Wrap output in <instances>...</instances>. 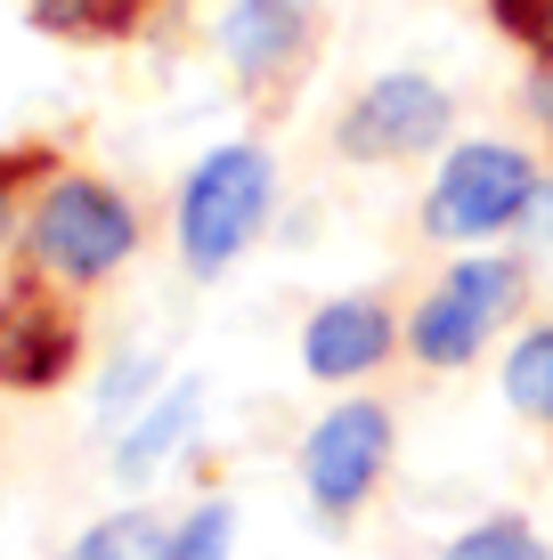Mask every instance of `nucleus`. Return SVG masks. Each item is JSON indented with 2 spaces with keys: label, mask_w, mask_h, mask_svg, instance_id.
<instances>
[{
  "label": "nucleus",
  "mask_w": 553,
  "mask_h": 560,
  "mask_svg": "<svg viewBox=\"0 0 553 560\" xmlns=\"http://www.w3.org/2000/svg\"><path fill=\"white\" fill-rule=\"evenodd\" d=\"M529 203H538V171H529L521 147H456L440 163V179H431L424 228L472 244V236H497V228L529 220Z\"/></svg>",
  "instance_id": "f03ea898"
},
{
  "label": "nucleus",
  "mask_w": 553,
  "mask_h": 560,
  "mask_svg": "<svg viewBox=\"0 0 553 560\" xmlns=\"http://www.w3.org/2000/svg\"><path fill=\"white\" fill-rule=\"evenodd\" d=\"M187 422H196V382H187V390H171L163 407H155V415L139 422V431L123 439V455H114V471H123V479H147V471H155V455H163L171 439L187 431Z\"/></svg>",
  "instance_id": "f8f14e48"
},
{
  "label": "nucleus",
  "mask_w": 553,
  "mask_h": 560,
  "mask_svg": "<svg viewBox=\"0 0 553 560\" xmlns=\"http://www.w3.org/2000/svg\"><path fill=\"white\" fill-rule=\"evenodd\" d=\"M261 211H269V154L261 147H212L180 187V253L196 277H220L228 260L253 244Z\"/></svg>",
  "instance_id": "f257e3e1"
},
{
  "label": "nucleus",
  "mask_w": 553,
  "mask_h": 560,
  "mask_svg": "<svg viewBox=\"0 0 553 560\" xmlns=\"http://www.w3.org/2000/svg\"><path fill=\"white\" fill-rule=\"evenodd\" d=\"M73 560H171V528L147 512H114L73 545Z\"/></svg>",
  "instance_id": "9b49d317"
},
{
  "label": "nucleus",
  "mask_w": 553,
  "mask_h": 560,
  "mask_svg": "<svg viewBox=\"0 0 553 560\" xmlns=\"http://www.w3.org/2000/svg\"><path fill=\"white\" fill-rule=\"evenodd\" d=\"M383 463H391V415L375 398L318 415V431L301 439V479H310L318 512H358L383 479Z\"/></svg>",
  "instance_id": "39448f33"
},
{
  "label": "nucleus",
  "mask_w": 553,
  "mask_h": 560,
  "mask_svg": "<svg viewBox=\"0 0 553 560\" xmlns=\"http://www.w3.org/2000/svg\"><path fill=\"white\" fill-rule=\"evenodd\" d=\"M25 9L57 42H123V33H139L147 0H25Z\"/></svg>",
  "instance_id": "9d476101"
},
{
  "label": "nucleus",
  "mask_w": 553,
  "mask_h": 560,
  "mask_svg": "<svg viewBox=\"0 0 553 560\" xmlns=\"http://www.w3.org/2000/svg\"><path fill=\"white\" fill-rule=\"evenodd\" d=\"M440 560H553L538 545V528H521V520H481V528H464Z\"/></svg>",
  "instance_id": "4468645a"
},
{
  "label": "nucleus",
  "mask_w": 553,
  "mask_h": 560,
  "mask_svg": "<svg viewBox=\"0 0 553 560\" xmlns=\"http://www.w3.org/2000/svg\"><path fill=\"white\" fill-rule=\"evenodd\" d=\"M505 398L521 415H545L553 422V325H538V334L505 358Z\"/></svg>",
  "instance_id": "ddd939ff"
},
{
  "label": "nucleus",
  "mask_w": 553,
  "mask_h": 560,
  "mask_svg": "<svg viewBox=\"0 0 553 560\" xmlns=\"http://www.w3.org/2000/svg\"><path fill=\"white\" fill-rule=\"evenodd\" d=\"M512 308H521V268H512V260H456L448 284L415 308L407 350L424 365H472L481 341L497 334Z\"/></svg>",
  "instance_id": "20e7f679"
},
{
  "label": "nucleus",
  "mask_w": 553,
  "mask_h": 560,
  "mask_svg": "<svg viewBox=\"0 0 553 560\" xmlns=\"http://www.w3.org/2000/svg\"><path fill=\"white\" fill-rule=\"evenodd\" d=\"M529 220H538V236H553V187H545L538 203H529Z\"/></svg>",
  "instance_id": "f3484780"
},
{
  "label": "nucleus",
  "mask_w": 553,
  "mask_h": 560,
  "mask_svg": "<svg viewBox=\"0 0 553 560\" xmlns=\"http://www.w3.org/2000/svg\"><path fill=\"white\" fill-rule=\"evenodd\" d=\"M82 358V325L57 308L49 284H16L0 293V390H49Z\"/></svg>",
  "instance_id": "0eeeda50"
},
{
  "label": "nucleus",
  "mask_w": 553,
  "mask_h": 560,
  "mask_svg": "<svg viewBox=\"0 0 553 560\" xmlns=\"http://www.w3.org/2000/svg\"><path fill=\"white\" fill-rule=\"evenodd\" d=\"M488 16H497V33H512L529 57L553 66V0H488Z\"/></svg>",
  "instance_id": "dca6fc26"
},
{
  "label": "nucleus",
  "mask_w": 553,
  "mask_h": 560,
  "mask_svg": "<svg viewBox=\"0 0 553 560\" xmlns=\"http://www.w3.org/2000/svg\"><path fill=\"white\" fill-rule=\"evenodd\" d=\"M25 244L57 277H106V268H123V253L139 244V220H130V203L99 179H57V187H42V203H33Z\"/></svg>",
  "instance_id": "7ed1b4c3"
},
{
  "label": "nucleus",
  "mask_w": 553,
  "mask_h": 560,
  "mask_svg": "<svg viewBox=\"0 0 553 560\" xmlns=\"http://www.w3.org/2000/svg\"><path fill=\"white\" fill-rule=\"evenodd\" d=\"M383 350H391L383 301H326L310 317V334H301V365L318 382H358L367 365H383Z\"/></svg>",
  "instance_id": "6e6552de"
},
{
  "label": "nucleus",
  "mask_w": 553,
  "mask_h": 560,
  "mask_svg": "<svg viewBox=\"0 0 553 560\" xmlns=\"http://www.w3.org/2000/svg\"><path fill=\"white\" fill-rule=\"evenodd\" d=\"M301 42H310V0H228L220 16V49L237 73H277Z\"/></svg>",
  "instance_id": "1a4fd4ad"
},
{
  "label": "nucleus",
  "mask_w": 553,
  "mask_h": 560,
  "mask_svg": "<svg viewBox=\"0 0 553 560\" xmlns=\"http://www.w3.org/2000/svg\"><path fill=\"white\" fill-rule=\"evenodd\" d=\"M228 545H237V512L228 504H196L187 528H171V560H228Z\"/></svg>",
  "instance_id": "2eb2a0df"
},
{
  "label": "nucleus",
  "mask_w": 553,
  "mask_h": 560,
  "mask_svg": "<svg viewBox=\"0 0 553 560\" xmlns=\"http://www.w3.org/2000/svg\"><path fill=\"white\" fill-rule=\"evenodd\" d=\"M456 122L448 90L424 82V73H383V82L367 90L350 114H342V154L350 163H375V154H424L440 147Z\"/></svg>",
  "instance_id": "423d86ee"
}]
</instances>
